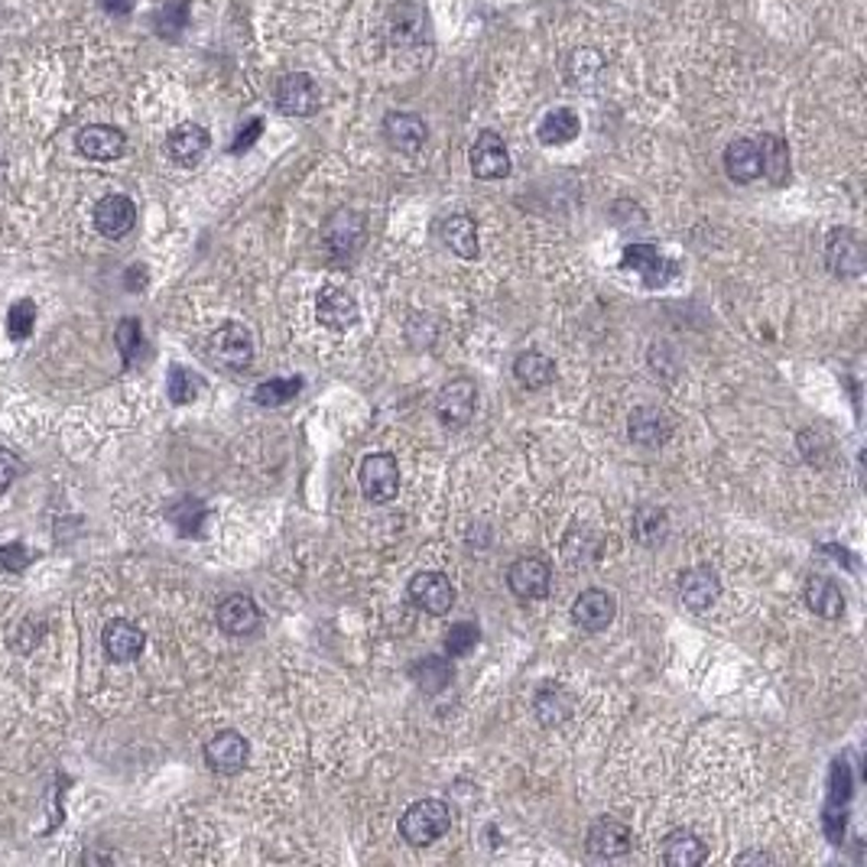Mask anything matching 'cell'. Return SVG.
I'll list each match as a JSON object with an SVG mask.
<instances>
[{
	"instance_id": "obj_41",
	"label": "cell",
	"mask_w": 867,
	"mask_h": 867,
	"mask_svg": "<svg viewBox=\"0 0 867 867\" xmlns=\"http://www.w3.org/2000/svg\"><path fill=\"white\" fill-rule=\"evenodd\" d=\"M115 342H118V352L124 358V365H133L140 348H143V329H140V319H124L115 332Z\"/></svg>"
},
{
	"instance_id": "obj_43",
	"label": "cell",
	"mask_w": 867,
	"mask_h": 867,
	"mask_svg": "<svg viewBox=\"0 0 867 867\" xmlns=\"http://www.w3.org/2000/svg\"><path fill=\"white\" fill-rule=\"evenodd\" d=\"M29 562V553L23 546H3L0 549V569H23Z\"/></svg>"
},
{
	"instance_id": "obj_2",
	"label": "cell",
	"mask_w": 867,
	"mask_h": 867,
	"mask_svg": "<svg viewBox=\"0 0 867 867\" xmlns=\"http://www.w3.org/2000/svg\"><path fill=\"white\" fill-rule=\"evenodd\" d=\"M205 358L218 371H248L250 365H253V335H250L248 325H241V322L218 325L209 335V342H205Z\"/></svg>"
},
{
	"instance_id": "obj_27",
	"label": "cell",
	"mask_w": 867,
	"mask_h": 867,
	"mask_svg": "<svg viewBox=\"0 0 867 867\" xmlns=\"http://www.w3.org/2000/svg\"><path fill=\"white\" fill-rule=\"evenodd\" d=\"M663 862L669 867H699L709 862L705 842L689 829H673L663 839Z\"/></svg>"
},
{
	"instance_id": "obj_21",
	"label": "cell",
	"mask_w": 867,
	"mask_h": 867,
	"mask_svg": "<svg viewBox=\"0 0 867 867\" xmlns=\"http://www.w3.org/2000/svg\"><path fill=\"white\" fill-rule=\"evenodd\" d=\"M533 712H536V722L543 728H559L572 718L575 712V696L559 686V682H546L543 689H536L533 696Z\"/></svg>"
},
{
	"instance_id": "obj_40",
	"label": "cell",
	"mask_w": 867,
	"mask_h": 867,
	"mask_svg": "<svg viewBox=\"0 0 867 867\" xmlns=\"http://www.w3.org/2000/svg\"><path fill=\"white\" fill-rule=\"evenodd\" d=\"M166 393H169L173 403L186 406V403H192L202 393V380L192 371H186V368H173L169 380H166Z\"/></svg>"
},
{
	"instance_id": "obj_36",
	"label": "cell",
	"mask_w": 867,
	"mask_h": 867,
	"mask_svg": "<svg viewBox=\"0 0 867 867\" xmlns=\"http://www.w3.org/2000/svg\"><path fill=\"white\" fill-rule=\"evenodd\" d=\"M166 516L173 520V526H176L182 536H202V526H205V520H209V510H205L202 500H195V497H182V500H176V503L166 510Z\"/></svg>"
},
{
	"instance_id": "obj_12",
	"label": "cell",
	"mask_w": 867,
	"mask_h": 867,
	"mask_svg": "<svg viewBox=\"0 0 867 867\" xmlns=\"http://www.w3.org/2000/svg\"><path fill=\"white\" fill-rule=\"evenodd\" d=\"M618 618V598L605 589H585L572 602V623L585 633H602Z\"/></svg>"
},
{
	"instance_id": "obj_11",
	"label": "cell",
	"mask_w": 867,
	"mask_h": 867,
	"mask_svg": "<svg viewBox=\"0 0 867 867\" xmlns=\"http://www.w3.org/2000/svg\"><path fill=\"white\" fill-rule=\"evenodd\" d=\"M826 266L842 276V280H855L865 273V245L862 235L852 228H835L826 241Z\"/></svg>"
},
{
	"instance_id": "obj_34",
	"label": "cell",
	"mask_w": 867,
	"mask_h": 867,
	"mask_svg": "<svg viewBox=\"0 0 867 867\" xmlns=\"http://www.w3.org/2000/svg\"><path fill=\"white\" fill-rule=\"evenodd\" d=\"M579 130H582V121H579V115L572 108H556V111H549L539 121L536 136L546 146H562V143H572L579 136Z\"/></svg>"
},
{
	"instance_id": "obj_6",
	"label": "cell",
	"mask_w": 867,
	"mask_h": 867,
	"mask_svg": "<svg viewBox=\"0 0 867 867\" xmlns=\"http://www.w3.org/2000/svg\"><path fill=\"white\" fill-rule=\"evenodd\" d=\"M507 589L520 602H543L553 589V566L543 556H520L507 569Z\"/></svg>"
},
{
	"instance_id": "obj_20",
	"label": "cell",
	"mask_w": 867,
	"mask_h": 867,
	"mask_svg": "<svg viewBox=\"0 0 867 867\" xmlns=\"http://www.w3.org/2000/svg\"><path fill=\"white\" fill-rule=\"evenodd\" d=\"M127 136L124 130L111 124H88L79 130V153L95 159V163H111L124 156Z\"/></svg>"
},
{
	"instance_id": "obj_8",
	"label": "cell",
	"mask_w": 867,
	"mask_h": 867,
	"mask_svg": "<svg viewBox=\"0 0 867 867\" xmlns=\"http://www.w3.org/2000/svg\"><path fill=\"white\" fill-rule=\"evenodd\" d=\"M620 266H623V270H633L650 289L666 286V283L679 273V263H676V260L663 257L656 245H643V241L623 248V253H620Z\"/></svg>"
},
{
	"instance_id": "obj_46",
	"label": "cell",
	"mask_w": 867,
	"mask_h": 867,
	"mask_svg": "<svg viewBox=\"0 0 867 867\" xmlns=\"http://www.w3.org/2000/svg\"><path fill=\"white\" fill-rule=\"evenodd\" d=\"M108 13H118V16H124V13H130L133 10V0H98Z\"/></svg>"
},
{
	"instance_id": "obj_9",
	"label": "cell",
	"mask_w": 867,
	"mask_h": 867,
	"mask_svg": "<svg viewBox=\"0 0 867 867\" xmlns=\"http://www.w3.org/2000/svg\"><path fill=\"white\" fill-rule=\"evenodd\" d=\"M722 598V579L715 569L709 566H696V569H686L679 575V602L682 608H689L692 615H705L718 605Z\"/></svg>"
},
{
	"instance_id": "obj_10",
	"label": "cell",
	"mask_w": 867,
	"mask_h": 867,
	"mask_svg": "<svg viewBox=\"0 0 867 867\" xmlns=\"http://www.w3.org/2000/svg\"><path fill=\"white\" fill-rule=\"evenodd\" d=\"M406 592H409V602L432 618L449 615L455 605V585L449 582L446 572H419V575H413Z\"/></svg>"
},
{
	"instance_id": "obj_45",
	"label": "cell",
	"mask_w": 867,
	"mask_h": 867,
	"mask_svg": "<svg viewBox=\"0 0 867 867\" xmlns=\"http://www.w3.org/2000/svg\"><path fill=\"white\" fill-rule=\"evenodd\" d=\"M773 858L767 855V852H744V855H738L735 858V865H770Z\"/></svg>"
},
{
	"instance_id": "obj_13",
	"label": "cell",
	"mask_w": 867,
	"mask_h": 867,
	"mask_svg": "<svg viewBox=\"0 0 867 867\" xmlns=\"http://www.w3.org/2000/svg\"><path fill=\"white\" fill-rule=\"evenodd\" d=\"M832 789H829V806H826V835L832 845H842L845 839V822H848V799H852V770L845 760L832 763Z\"/></svg>"
},
{
	"instance_id": "obj_28",
	"label": "cell",
	"mask_w": 867,
	"mask_h": 867,
	"mask_svg": "<svg viewBox=\"0 0 867 867\" xmlns=\"http://www.w3.org/2000/svg\"><path fill=\"white\" fill-rule=\"evenodd\" d=\"M439 238L442 245L459 253L462 260H475L482 253V241H478V225L472 215H449L442 225H439Z\"/></svg>"
},
{
	"instance_id": "obj_22",
	"label": "cell",
	"mask_w": 867,
	"mask_h": 867,
	"mask_svg": "<svg viewBox=\"0 0 867 867\" xmlns=\"http://www.w3.org/2000/svg\"><path fill=\"white\" fill-rule=\"evenodd\" d=\"M136 225V205L127 199V195H105L98 205H95V228L111 238V241H121L124 235L133 231Z\"/></svg>"
},
{
	"instance_id": "obj_39",
	"label": "cell",
	"mask_w": 867,
	"mask_h": 867,
	"mask_svg": "<svg viewBox=\"0 0 867 867\" xmlns=\"http://www.w3.org/2000/svg\"><path fill=\"white\" fill-rule=\"evenodd\" d=\"M478 640H482V630H478V623H472V620H459V623H452V627H449V637H446V653H449L452 660H459V656H468V653L478 646Z\"/></svg>"
},
{
	"instance_id": "obj_4",
	"label": "cell",
	"mask_w": 867,
	"mask_h": 867,
	"mask_svg": "<svg viewBox=\"0 0 867 867\" xmlns=\"http://www.w3.org/2000/svg\"><path fill=\"white\" fill-rule=\"evenodd\" d=\"M365 235H368L365 215L355 212V209H335L325 218V225H322V245L335 260H345V257L358 253L361 245H365Z\"/></svg>"
},
{
	"instance_id": "obj_33",
	"label": "cell",
	"mask_w": 867,
	"mask_h": 867,
	"mask_svg": "<svg viewBox=\"0 0 867 867\" xmlns=\"http://www.w3.org/2000/svg\"><path fill=\"white\" fill-rule=\"evenodd\" d=\"M760 146V176H767L773 186L789 182V143L776 133H763Z\"/></svg>"
},
{
	"instance_id": "obj_37",
	"label": "cell",
	"mask_w": 867,
	"mask_h": 867,
	"mask_svg": "<svg viewBox=\"0 0 867 867\" xmlns=\"http://www.w3.org/2000/svg\"><path fill=\"white\" fill-rule=\"evenodd\" d=\"M153 23L163 39H179L182 29L189 26V0H163Z\"/></svg>"
},
{
	"instance_id": "obj_38",
	"label": "cell",
	"mask_w": 867,
	"mask_h": 867,
	"mask_svg": "<svg viewBox=\"0 0 867 867\" xmlns=\"http://www.w3.org/2000/svg\"><path fill=\"white\" fill-rule=\"evenodd\" d=\"M36 325V302L33 299H16L7 312V335L13 342H26Z\"/></svg>"
},
{
	"instance_id": "obj_32",
	"label": "cell",
	"mask_w": 867,
	"mask_h": 867,
	"mask_svg": "<svg viewBox=\"0 0 867 867\" xmlns=\"http://www.w3.org/2000/svg\"><path fill=\"white\" fill-rule=\"evenodd\" d=\"M513 377L523 390H543L556 380V361L543 352H523L513 361Z\"/></svg>"
},
{
	"instance_id": "obj_31",
	"label": "cell",
	"mask_w": 867,
	"mask_h": 867,
	"mask_svg": "<svg viewBox=\"0 0 867 867\" xmlns=\"http://www.w3.org/2000/svg\"><path fill=\"white\" fill-rule=\"evenodd\" d=\"M409 676L413 682L426 692V696H439L452 686L455 679V669L446 656H423L409 666Z\"/></svg>"
},
{
	"instance_id": "obj_24",
	"label": "cell",
	"mask_w": 867,
	"mask_h": 867,
	"mask_svg": "<svg viewBox=\"0 0 867 867\" xmlns=\"http://www.w3.org/2000/svg\"><path fill=\"white\" fill-rule=\"evenodd\" d=\"M102 643H105V653H108L111 663H133L143 653V646H146V633L136 623L118 618L105 627Z\"/></svg>"
},
{
	"instance_id": "obj_5",
	"label": "cell",
	"mask_w": 867,
	"mask_h": 867,
	"mask_svg": "<svg viewBox=\"0 0 867 867\" xmlns=\"http://www.w3.org/2000/svg\"><path fill=\"white\" fill-rule=\"evenodd\" d=\"M276 108L286 118H312L322 108V88L309 72H289L276 85Z\"/></svg>"
},
{
	"instance_id": "obj_30",
	"label": "cell",
	"mask_w": 867,
	"mask_h": 867,
	"mask_svg": "<svg viewBox=\"0 0 867 867\" xmlns=\"http://www.w3.org/2000/svg\"><path fill=\"white\" fill-rule=\"evenodd\" d=\"M633 539L646 549H656L669 536V513L660 503H640L633 510Z\"/></svg>"
},
{
	"instance_id": "obj_26",
	"label": "cell",
	"mask_w": 867,
	"mask_h": 867,
	"mask_svg": "<svg viewBox=\"0 0 867 867\" xmlns=\"http://www.w3.org/2000/svg\"><path fill=\"white\" fill-rule=\"evenodd\" d=\"M803 598H806V608H809L816 618H826V620L845 618V605H848V602H845L842 589H839L832 579H826V575H812V579L806 582Z\"/></svg>"
},
{
	"instance_id": "obj_25",
	"label": "cell",
	"mask_w": 867,
	"mask_h": 867,
	"mask_svg": "<svg viewBox=\"0 0 867 867\" xmlns=\"http://www.w3.org/2000/svg\"><path fill=\"white\" fill-rule=\"evenodd\" d=\"M215 620L228 637H250L260 627V608L250 595H228L218 605Z\"/></svg>"
},
{
	"instance_id": "obj_3",
	"label": "cell",
	"mask_w": 867,
	"mask_h": 867,
	"mask_svg": "<svg viewBox=\"0 0 867 867\" xmlns=\"http://www.w3.org/2000/svg\"><path fill=\"white\" fill-rule=\"evenodd\" d=\"M475 406H478V383L468 377H455L449 380L439 396H436V416L449 432L465 429L475 419Z\"/></svg>"
},
{
	"instance_id": "obj_23",
	"label": "cell",
	"mask_w": 867,
	"mask_h": 867,
	"mask_svg": "<svg viewBox=\"0 0 867 867\" xmlns=\"http://www.w3.org/2000/svg\"><path fill=\"white\" fill-rule=\"evenodd\" d=\"M209 146H212V136L202 124H179L173 127L166 136V153L179 166H199L202 156L209 153Z\"/></svg>"
},
{
	"instance_id": "obj_17",
	"label": "cell",
	"mask_w": 867,
	"mask_h": 867,
	"mask_svg": "<svg viewBox=\"0 0 867 867\" xmlns=\"http://www.w3.org/2000/svg\"><path fill=\"white\" fill-rule=\"evenodd\" d=\"M585 848L592 858H602V862H611V858H623L630 848H633V832L630 826H623L620 819H598L592 829H589V839H585Z\"/></svg>"
},
{
	"instance_id": "obj_44",
	"label": "cell",
	"mask_w": 867,
	"mask_h": 867,
	"mask_svg": "<svg viewBox=\"0 0 867 867\" xmlns=\"http://www.w3.org/2000/svg\"><path fill=\"white\" fill-rule=\"evenodd\" d=\"M260 127H263L260 121H250V124L245 127L241 133H238V140L231 143V153H241V150H248L250 143H253V140L260 136Z\"/></svg>"
},
{
	"instance_id": "obj_15",
	"label": "cell",
	"mask_w": 867,
	"mask_h": 867,
	"mask_svg": "<svg viewBox=\"0 0 867 867\" xmlns=\"http://www.w3.org/2000/svg\"><path fill=\"white\" fill-rule=\"evenodd\" d=\"M250 744L241 732H218L212 741L205 744V763L209 770L222 773V776H235L248 767Z\"/></svg>"
},
{
	"instance_id": "obj_19",
	"label": "cell",
	"mask_w": 867,
	"mask_h": 867,
	"mask_svg": "<svg viewBox=\"0 0 867 867\" xmlns=\"http://www.w3.org/2000/svg\"><path fill=\"white\" fill-rule=\"evenodd\" d=\"M383 140L396 150V153H419L429 140V127L419 115L409 111H390L383 118Z\"/></svg>"
},
{
	"instance_id": "obj_7",
	"label": "cell",
	"mask_w": 867,
	"mask_h": 867,
	"mask_svg": "<svg viewBox=\"0 0 867 867\" xmlns=\"http://www.w3.org/2000/svg\"><path fill=\"white\" fill-rule=\"evenodd\" d=\"M358 485H361V495L371 503H390L393 497L400 495V465L390 452H373L361 462V472H358Z\"/></svg>"
},
{
	"instance_id": "obj_42",
	"label": "cell",
	"mask_w": 867,
	"mask_h": 867,
	"mask_svg": "<svg viewBox=\"0 0 867 867\" xmlns=\"http://www.w3.org/2000/svg\"><path fill=\"white\" fill-rule=\"evenodd\" d=\"M16 475H20V459L7 446H0V491H7L16 482Z\"/></svg>"
},
{
	"instance_id": "obj_18",
	"label": "cell",
	"mask_w": 867,
	"mask_h": 867,
	"mask_svg": "<svg viewBox=\"0 0 867 867\" xmlns=\"http://www.w3.org/2000/svg\"><path fill=\"white\" fill-rule=\"evenodd\" d=\"M627 436L633 446L640 449H660L669 442L673 436V423L663 409L656 406H637L630 416H627Z\"/></svg>"
},
{
	"instance_id": "obj_14",
	"label": "cell",
	"mask_w": 867,
	"mask_h": 867,
	"mask_svg": "<svg viewBox=\"0 0 867 867\" xmlns=\"http://www.w3.org/2000/svg\"><path fill=\"white\" fill-rule=\"evenodd\" d=\"M472 173L485 182H495L510 176V153H507V143L497 130H482L478 140L472 143Z\"/></svg>"
},
{
	"instance_id": "obj_35",
	"label": "cell",
	"mask_w": 867,
	"mask_h": 867,
	"mask_svg": "<svg viewBox=\"0 0 867 867\" xmlns=\"http://www.w3.org/2000/svg\"><path fill=\"white\" fill-rule=\"evenodd\" d=\"M302 393V377H270L253 387V400L260 406H286Z\"/></svg>"
},
{
	"instance_id": "obj_1",
	"label": "cell",
	"mask_w": 867,
	"mask_h": 867,
	"mask_svg": "<svg viewBox=\"0 0 867 867\" xmlns=\"http://www.w3.org/2000/svg\"><path fill=\"white\" fill-rule=\"evenodd\" d=\"M452 806L446 799H416L403 816H400V839L413 848H426L439 842L452 829Z\"/></svg>"
},
{
	"instance_id": "obj_16",
	"label": "cell",
	"mask_w": 867,
	"mask_h": 867,
	"mask_svg": "<svg viewBox=\"0 0 867 867\" xmlns=\"http://www.w3.org/2000/svg\"><path fill=\"white\" fill-rule=\"evenodd\" d=\"M316 316H319V322H322L325 329H332V332H348V329L358 325L361 309H358V299H355L348 289H342V286H325V289L319 293Z\"/></svg>"
},
{
	"instance_id": "obj_29",
	"label": "cell",
	"mask_w": 867,
	"mask_h": 867,
	"mask_svg": "<svg viewBox=\"0 0 867 867\" xmlns=\"http://www.w3.org/2000/svg\"><path fill=\"white\" fill-rule=\"evenodd\" d=\"M725 173L738 186L760 179V146H757V140L738 136V140H732L725 146Z\"/></svg>"
}]
</instances>
